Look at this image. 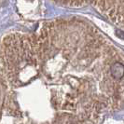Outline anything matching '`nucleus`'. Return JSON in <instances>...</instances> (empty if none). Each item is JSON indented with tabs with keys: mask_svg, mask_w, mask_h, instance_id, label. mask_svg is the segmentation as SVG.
<instances>
[{
	"mask_svg": "<svg viewBox=\"0 0 124 124\" xmlns=\"http://www.w3.org/2000/svg\"><path fill=\"white\" fill-rule=\"evenodd\" d=\"M0 104H1V92H0Z\"/></svg>",
	"mask_w": 124,
	"mask_h": 124,
	"instance_id": "2",
	"label": "nucleus"
},
{
	"mask_svg": "<svg viewBox=\"0 0 124 124\" xmlns=\"http://www.w3.org/2000/svg\"><path fill=\"white\" fill-rule=\"evenodd\" d=\"M95 3L101 7L115 22H119L122 24L123 22V0H95Z\"/></svg>",
	"mask_w": 124,
	"mask_h": 124,
	"instance_id": "1",
	"label": "nucleus"
}]
</instances>
